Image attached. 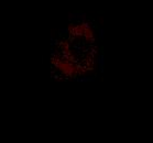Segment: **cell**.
Segmentation results:
<instances>
[{"instance_id": "6da1fadb", "label": "cell", "mask_w": 153, "mask_h": 143, "mask_svg": "<svg viewBox=\"0 0 153 143\" xmlns=\"http://www.w3.org/2000/svg\"><path fill=\"white\" fill-rule=\"evenodd\" d=\"M83 36L85 38L86 41H89V42L94 41V32H93V30H91L88 25H86V28H85V30H84Z\"/></svg>"}]
</instances>
